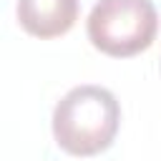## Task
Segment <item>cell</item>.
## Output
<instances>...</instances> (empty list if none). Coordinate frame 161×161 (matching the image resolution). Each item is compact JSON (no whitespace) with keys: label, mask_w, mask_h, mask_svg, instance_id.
<instances>
[{"label":"cell","mask_w":161,"mask_h":161,"mask_svg":"<svg viewBox=\"0 0 161 161\" xmlns=\"http://www.w3.org/2000/svg\"><path fill=\"white\" fill-rule=\"evenodd\" d=\"M121 126L116 96L93 83L70 88L53 111L55 143L70 156H96L106 151Z\"/></svg>","instance_id":"cell-1"},{"label":"cell","mask_w":161,"mask_h":161,"mask_svg":"<svg viewBox=\"0 0 161 161\" xmlns=\"http://www.w3.org/2000/svg\"><path fill=\"white\" fill-rule=\"evenodd\" d=\"M158 30V13L151 0H98L86 20L93 48L111 58H131L146 50Z\"/></svg>","instance_id":"cell-2"},{"label":"cell","mask_w":161,"mask_h":161,"mask_svg":"<svg viewBox=\"0 0 161 161\" xmlns=\"http://www.w3.org/2000/svg\"><path fill=\"white\" fill-rule=\"evenodd\" d=\"M78 0H18V20L25 33L48 40L65 35L78 20Z\"/></svg>","instance_id":"cell-3"}]
</instances>
